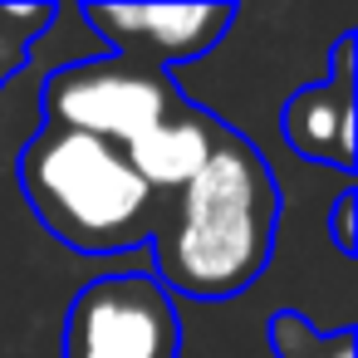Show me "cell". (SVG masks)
Segmentation results:
<instances>
[{"label": "cell", "mask_w": 358, "mask_h": 358, "mask_svg": "<svg viewBox=\"0 0 358 358\" xmlns=\"http://www.w3.org/2000/svg\"><path fill=\"white\" fill-rule=\"evenodd\" d=\"M79 15L108 45V55L162 74L211 55L236 25V6H211V0L201 6H84Z\"/></svg>", "instance_id": "5b68a950"}, {"label": "cell", "mask_w": 358, "mask_h": 358, "mask_svg": "<svg viewBox=\"0 0 358 358\" xmlns=\"http://www.w3.org/2000/svg\"><path fill=\"white\" fill-rule=\"evenodd\" d=\"M280 231V187L250 138L226 128L211 162L162 206L152 231V280L177 299H231L250 289Z\"/></svg>", "instance_id": "6da1fadb"}, {"label": "cell", "mask_w": 358, "mask_h": 358, "mask_svg": "<svg viewBox=\"0 0 358 358\" xmlns=\"http://www.w3.org/2000/svg\"><path fill=\"white\" fill-rule=\"evenodd\" d=\"M59 358H182L177 299L152 270L89 280L69 299Z\"/></svg>", "instance_id": "277c9868"}, {"label": "cell", "mask_w": 358, "mask_h": 358, "mask_svg": "<svg viewBox=\"0 0 358 358\" xmlns=\"http://www.w3.org/2000/svg\"><path fill=\"white\" fill-rule=\"evenodd\" d=\"M353 201H358V187L348 182V187L334 196V216H329V236H334L338 255H353V250H358V241H353Z\"/></svg>", "instance_id": "30bf717a"}, {"label": "cell", "mask_w": 358, "mask_h": 358, "mask_svg": "<svg viewBox=\"0 0 358 358\" xmlns=\"http://www.w3.org/2000/svg\"><path fill=\"white\" fill-rule=\"evenodd\" d=\"M55 6H0V89H6L25 64L40 30H50Z\"/></svg>", "instance_id": "9c48e42d"}, {"label": "cell", "mask_w": 358, "mask_h": 358, "mask_svg": "<svg viewBox=\"0 0 358 358\" xmlns=\"http://www.w3.org/2000/svg\"><path fill=\"white\" fill-rule=\"evenodd\" d=\"M226 138V123L196 103H182L177 113H167L162 123H152L143 138H133L123 148L128 167L148 182V192H157L162 201L177 196L216 152V143Z\"/></svg>", "instance_id": "52a82bcc"}, {"label": "cell", "mask_w": 358, "mask_h": 358, "mask_svg": "<svg viewBox=\"0 0 358 358\" xmlns=\"http://www.w3.org/2000/svg\"><path fill=\"white\" fill-rule=\"evenodd\" d=\"M353 74H358V35H338L329 74L319 84H304L289 94L280 128L285 143L304 157V162H324L338 172H353Z\"/></svg>", "instance_id": "8992f818"}, {"label": "cell", "mask_w": 358, "mask_h": 358, "mask_svg": "<svg viewBox=\"0 0 358 358\" xmlns=\"http://www.w3.org/2000/svg\"><path fill=\"white\" fill-rule=\"evenodd\" d=\"M182 103L187 99L177 94L172 74L133 64L123 55H94V59L59 64L40 84L45 123L103 138L113 148H128L133 138H143L152 123H162Z\"/></svg>", "instance_id": "3957f363"}, {"label": "cell", "mask_w": 358, "mask_h": 358, "mask_svg": "<svg viewBox=\"0 0 358 358\" xmlns=\"http://www.w3.org/2000/svg\"><path fill=\"white\" fill-rule=\"evenodd\" d=\"M15 172L40 226L84 255H118L148 245L167 206L128 167L123 148L55 123H40L25 138Z\"/></svg>", "instance_id": "7a4b0ae2"}, {"label": "cell", "mask_w": 358, "mask_h": 358, "mask_svg": "<svg viewBox=\"0 0 358 358\" xmlns=\"http://www.w3.org/2000/svg\"><path fill=\"white\" fill-rule=\"evenodd\" d=\"M265 338H270L275 358H353V348H358V334H353V329L324 334V329H314V324H309L304 314H294V309L270 314Z\"/></svg>", "instance_id": "ba28073f"}]
</instances>
